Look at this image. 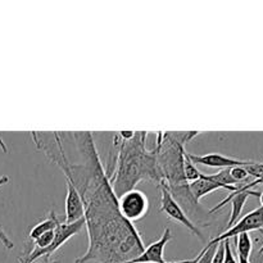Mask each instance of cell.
I'll return each mask as SVG.
<instances>
[{
    "label": "cell",
    "instance_id": "obj_19",
    "mask_svg": "<svg viewBox=\"0 0 263 263\" xmlns=\"http://www.w3.org/2000/svg\"><path fill=\"white\" fill-rule=\"evenodd\" d=\"M230 175L235 180L236 184H241V182L246 181L249 177L248 172L246 171L244 167H233V168H230Z\"/></svg>",
    "mask_w": 263,
    "mask_h": 263
},
{
    "label": "cell",
    "instance_id": "obj_5",
    "mask_svg": "<svg viewBox=\"0 0 263 263\" xmlns=\"http://www.w3.org/2000/svg\"><path fill=\"white\" fill-rule=\"evenodd\" d=\"M117 205L121 216L125 220L135 222L146 215L149 210V200L145 193L134 189L117 198Z\"/></svg>",
    "mask_w": 263,
    "mask_h": 263
},
{
    "label": "cell",
    "instance_id": "obj_10",
    "mask_svg": "<svg viewBox=\"0 0 263 263\" xmlns=\"http://www.w3.org/2000/svg\"><path fill=\"white\" fill-rule=\"evenodd\" d=\"M67 182V197L64 210H66V223H73L76 221L81 220L85 217V208L82 203L81 195L79 190L73 185V182L66 180Z\"/></svg>",
    "mask_w": 263,
    "mask_h": 263
},
{
    "label": "cell",
    "instance_id": "obj_18",
    "mask_svg": "<svg viewBox=\"0 0 263 263\" xmlns=\"http://www.w3.org/2000/svg\"><path fill=\"white\" fill-rule=\"evenodd\" d=\"M8 181H9V179H8L7 176L0 177V186H2V185H4V184H7ZM0 241H2L3 246H4L7 249H9V251H10V249H13V247H14L13 241L10 240L9 238H8V235L5 234V231L3 230L2 226H0Z\"/></svg>",
    "mask_w": 263,
    "mask_h": 263
},
{
    "label": "cell",
    "instance_id": "obj_23",
    "mask_svg": "<svg viewBox=\"0 0 263 263\" xmlns=\"http://www.w3.org/2000/svg\"><path fill=\"white\" fill-rule=\"evenodd\" d=\"M257 185H263V179H259V180H254V181H252V182H248V184L243 185V189H244V190H252V187L257 186Z\"/></svg>",
    "mask_w": 263,
    "mask_h": 263
},
{
    "label": "cell",
    "instance_id": "obj_14",
    "mask_svg": "<svg viewBox=\"0 0 263 263\" xmlns=\"http://www.w3.org/2000/svg\"><path fill=\"white\" fill-rule=\"evenodd\" d=\"M252 248H253V243H252L249 234H240V235L236 236V249H238L239 259L249 261Z\"/></svg>",
    "mask_w": 263,
    "mask_h": 263
},
{
    "label": "cell",
    "instance_id": "obj_3",
    "mask_svg": "<svg viewBox=\"0 0 263 263\" xmlns=\"http://www.w3.org/2000/svg\"><path fill=\"white\" fill-rule=\"evenodd\" d=\"M199 135V131H158L157 133V163L162 181L167 186H180L187 184L184 174L186 144Z\"/></svg>",
    "mask_w": 263,
    "mask_h": 263
},
{
    "label": "cell",
    "instance_id": "obj_21",
    "mask_svg": "<svg viewBox=\"0 0 263 263\" xmlns=\"http://www.w3.org/2000/svg\"><path fill=\"white\" fill-rule=\"evenodd\" d=\"M223 258H225V248H223V241L217 244V249L213 256L212 263H223Z\"/></svg>",
    "mask_w": 263,
    "mask_h": 263
},
{
    "label": "cell",
    "instance_id": "obj_16",
    "mask_svg": "<svg viewBox=\"0 0 263 263\" xmlns=\"http://www.w3.org/2000/svg\"><path fill=\"white\" fill-rule=\"evenodd\" d=\"M54 235H55V230L48 231V233H45V234H43L41 236H39L36 240L32 241L33 249H39V251H41V249L48 248V247L53 243Z\"/></svg>",
    "mask_w": 263,
    "mask_h": 263
},
{
    "label": "cell",
    "instance_id": "obj_27",
    "mask_svg": "<svg viewBox=\"0 0 263 263\" xmlns=\"http://www.w3.org/2000/svg\"><path fill=\"white\" fill-rule=\"evenodd\" d=\"M43 263H61V262H58V261H45V262H43Z\"/></svg>",
    "mask_w": 263,
    "mask_h": 263
},
{
    "label": "cell",
    "instance_id": "obj_8",
    "mask_svg": "<svg viewBox=\"0 0 263 263\" xmlns=\"http://www.w3.org/2000/svg\"><path fill=\"white\" fill-rule=\"evenodd\" d=\"M243 185H241L236 192L231 193L228 198H225L222 202L218 203L216 207H213L212 210H210V212H208L210 215H212V213H216L217 211H220L221 208L225 207L228 203H231V215H230V220H229L228 222V229H230L234 223L238 222L239 217H240L241 215V211H243L248 198L252 197V195H254V197H259V193L253 192V190H244Z\"/></svg>",
    "mask_w": 263,
    "mask_h": 263
},
{
    "label": "cell",
    "instance_id": "obj_4",
    "mask_svg": "<svg viewBox=\"0 0 263 263\" xmlns=\"http://www.w3.org/2000/svg\"><path fill=\"white\" fill-rule=\"evenodd\" d=\"M84 226H85V217L81 218V220L76 221V222L73 223H66V222L59 223L58 228L55 229V235H54L53 243H51L48 248L41 249V251H39V249H32L27 256L20 258V262L35 263L39 258H41V257H46V258H48V257H50L54 252L58 251V249L61 248L67 240H69L72 236H74L77 233H80Z\"/></svg>",
    "mask_w": 263,
    "mask_h": 263
},
{
    "label": "cell",
    "instance_id": "obj_15",
    "mask_svg": "<svg viewBox=\"0 0 263 263\" xmlns=\"http://www.w3.org/2000/svg\"><path fill=\"white\" fill-rule=\"evenodd\" d=\"M184 174H185V179H186L187 184L190 182H194L197 180L202 179L203 174L197 168L194 163L189 159V157L186 156V152H185V162H184Z\"/></svg>",
    "mask_w": 263,
    "mask_h": 263
},
{
    "label": "cell",
    "instance_id": "obj_20",
    "mask_svg": "<svg viewBox=\"0 0 263 263\" xmlns=\"http://www.w3.org/2000/svg\"><path fill=\"white\" fill-rule=\"evenodd\" d=\"M223 248H225V258H223V263H238L235 256H234L233 253V249H231L230 239L223 240Z\"/></svg>",
    "mask_w": 263,
    "mask_h": 263
},
{
    "label": "cell",
    "instance_id": "obj_1",
    "mask_svg": "<svg viewBox=\"0 0 263 263\" xmlns=\"http://www.w3.org/2000/svg\"><path fill=\"white\" fill-rule=\"evenodd\" d=\"M57 152L45 151L46 156L73 182L85 208V225L89 235L86 253L74 263H127L145 251L140 234L133 222L121 216L117 197L113 193L105 170L100 163L92 134L72 133L79 151L80 163H71L58 133H53Z\"/></svg>",
    "mask_w": 263,
    "mask_h": 263
},
{
    "label": "cell",
    "instance_id": "obj_28",
    "mask_svg": "<svg viewBox=\"0 0 263 263\" xmlns=\"http://www.w3.org/2000/svg\"><path fill=\"white\" fill-rule=\"evenodd\" d=\"M262 179H263V177H262Z\"/></svg>",
    "mask_w": 263,
    "mask_h": 263
},
{
    "label": "cell",
    "instance_id": "obj_2",
    "mask_svg": "<svg viewBox=\"0 0 263 263\" xmlns=\"http://www.w3.org/2000/svg\"><path fill=\"white\" fill-rule=\"evenodd\" d=\"M146 131H135L130 140H118V134L113 143L118 148L115 168L108 175V180L113 193L117 198L130 190L136 189V185L143 180H152L157 184L162 182L161 172L157 163V148L152 151L146 148Z\"/></svg>",
    "mask_w": 263,
    "mask_h": 263
},
{
    "label": "cell",
    "instance_id": "obj_26",
    "mask_svg": "<svg viewBox=\"0 0 263 263\" xmlns=\"http://www.w3.org/2000/svg\"><path fill=\"white\" fill-rule=\"evenodd\" d=\"M259 202H261V207H263V193H259Z\"/></svg>",
    "mask_w": 263,
    "mask_h": 263
},
{
    "label": "cell",
    "instance_id": "obj_7",
    "mask_svg": "<svg viewBox=\"0 0 263 263\" xmlns=\"http://www.w3.org/2000/svg\"><path fill=\"white\" fill-rule=\"evenodd\" d=\"M263 231V207L257 208V210L252 211L248 215L244 216L243 218L234 223L230 229L225 231L223 234L218 235L217 238L212 239L210 243L218 244L221 241L226 240V239L236 238L240 234H249L251 231Z\"/></svg>",
    "mask_w": 263,
    "mask_h": 263
},
{
    "label": "cell",
    "instance_id": "obj_25",
    "mask_svg": "<svg viewBox=\"0 0 263 263\" xmlns=\"http://www.w3.org/2000/svg\"><path fill=\"white\" fill-rule=\"evenodd\" d=\"M0 146H2V149H3V151H4L5 153H7V152H8V149H7V146L4 145V143H3V140H2V139H0Z\"/></svg>",
    "mask_w": 263,
    "mask_h": 263
},
{
    "label": "cell",
    "instance_id": "obj_12",
    "mask_svg": "<svg viewBox=\"0 0 263 263\" xmlns=\"http://www.w3.org/2000/svg\"><path fill=\"white\" fill-rule=\"evenodd\" d=\"M241 185H238V186H223V185H221V184H218V182L211 180L208 175L203 174L202 179L197 180V181H194V182H190L189 189H190V192H192L193 197L195 198V200H197V202H199L200 199H203L204 197H207L210 193L216 192V190L225 189V190H229V192L234 193V192H236V190H238Z\"/></svg>",
    "mask_w": 263,
    "mask_h": 263
},
{
    "label": "cell",
    "instance_id": "obj_11",
    "mask_svg": "<svg viewBox=\"0 0 263 263\" xmlns=\"http://www.w3.org/2000/svg\"><path fill=\"white\" fill-rule=\"evenodd\" d=\"M172 239V234L168 228L164 229L163 234L161 235V238L157 241L152 243L151 246L146 247L145 251L133 262H148V263H170L164 259L163 253H164V247L167 246V243H170Z\"/></svg>",
    "mask_w": 263,
    "mask_h": 263
},
{
    "label": "cell",
    "instance_id": "obj_9",
    "mask_svg": "<svg viewBox=\"0 0 263 263\" xmlns=\"http://www.w3.org/2000/svg\"><path fill=\"white\" fill-rule=\"evenodd\" d=\"M186 156L194 164L205 167H213V168H233V167H246L251 161H241V159L231 158V157L223 156L220 153H208L203 156L198 154H190L186 151Z\"/></svg>",
    "mask_w": 263,
    "mask_h": 263
},
{
    "label": "cell",
    "instance_id": "obj_13",
    "mask_svg": "<svg viewBox=\"0 0 263 263\" xmlns=\"http://www.w3.org/2000/svg\"><path fill=\"white\" fill-rule=\"evenodd\" d=\"M59 223L61 222H59L58 217L55 216V212H54V211H50V215H49L48 218H45V220L41 221L40 223L33 226L32 230L30 231V236H28V238H30L31 241L36 240V239H37L39 236L43 235V234L51 230H55V229L58 228Z\"/></svg>",
    "mask_w": 263,
    "mask_h": 263
},
{
    "label": "cell",
    "instance_id": "obj_6",
    "mask_svg": "<svg viewBox=\"0 0 263 263\" xmlns=\"http://www.w3.org/2000/svg\"><path fill=\"white\" fill-rule=\"evenodd\" d=\"M158 186H159V189H161V195H162L161 210H159V212L166 213L167 217L171 218V220H174V221H176V222L181 223V225L185 226V228H186L190 233H193L195 236H198L199 239H203L202 231H200L199 228H198V226L195 225L192 220H190L189 216H186V213L182 211V208L180 207L179 203L175 200V198L172 197V194L170 193L168 186H167L166 182L162 181Z\"/></svg>",
    "mask_w": 263,
    "mask_h": 263
},
{
    "label": "cell",
    "instance_id": "obj_24",
    "mask_svg": "<svg viewBox=\"0 0 263 263\" xmlns=\"http://www.w3.org/2000/svg\"><path fill=\"white\" fill-rule=\"evenodd\" d=\"M197 262V257L193 259H184V261H176V262H170V263H195ZM127 263H148V262H127Z\"/></svg>",
    "mask_w": 263,
    "mask_h": 263
},
{
    "label": "cell",
    "instance_id": "obj_22",
    "mask_svg": "<svg viewBox=\"0 0 263 263\" xmlns=\"http://www.w3.org/2000/svg\"><path fill=\"white\" fill-rule=\"evenodd\" d=\"M134 134H135V131H120V133H118V136H120L122 140H130V139L134 138Z\"/></svg>",
    "mask_w": 263,
    "mask_h": 263
},
{
    "label": "cell",
    "instance_id": "obj_17",
    "mask_svg": "<svg viewBox=\"0 0 263 263\" xmlns=\"http://www.w3.org/2000/svg\"><path fill=\"white\" fill-rule=\"evenodd\" d=\"M216 249H217V244L208 243L207 247L197 256V262L195 263H212Z\"/></svg>",
    "mask_w": 263,
    "mask_h": 263
}]
</instances>
